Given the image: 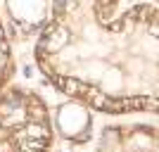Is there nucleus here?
<instances>
[{"mask_svg":"<svg viewBox=\"0 0 159 152\" xmlns=\"http://www.w3.org/2000/svg\"><path fill=\"white\" fill-rule=\"evenodd\" d=\"M52 81L64 93H69V95H86V98H93L95 93H98L95 88L86 86V83H81V81H76V79H62V76H55L52 74Z\"/></svg>","mask_w":159,"mask_h":152,"instance_id":"1","label":"nucleus"},{"mask_svg":"<svg viewBox=\"0 0 159 152\" xmlns=\"http://www.w3.org/2000/svg\"><path fill=\"white\" fill-rule=\"evenodd\" d=\"M17 136H19V138H26V140H48V128L40 124V121L38 124L33 121V124H29L26 128H21Z\"/></svg>","mask_w":159,"mask_h":152,"instance_id":"2","label":"nucleus"},{"mask_svg":"<svg viewBox=\"0 0 159 152\" xmlns=\"http://www.w3.org/2000/svg\"><path fill=\"white\" fill-rule=\"evenodd\" d=\"M64 12H66V0H55V14L62 17Z\"/></svg>","mask_w":159,"mask_h":152,"instance_id":"3","label":"nucleus"},{"mask_svg":"<svg viewBox=\"0 0 159 152\" xmlns=\"http://www.w3.org/2000/svg\"><path fill=\"white\" fill-rule=\"evenodd\" d=\"M29 112H31V117H33V119H36V121H43V114H45V112H43V107H36V105H33L31 107V109H29Z\"/></svg>","mask_w":159,"mask_h":152,"instance_id":"4","label":"nucleus"},{"mask_svg":"<svg viewBox=\"0 0 159 152\" xmlns=\"http://www.w3.org/2000/svg\"><path fill=\"white\" fill-rule=\"evenodd\" d=\"M150 33L159 38V21H152V24H150Z\"/></svg>","mask_w":159,"mask_h":152,"instance_id":"5","label":"nucleus"},{"mask_svg":"<svg viewBox=\"0 0 159 152\" xmlns=\"http://www.w3.org/2000/svg\"><path fill=\"white\" fill-rule=\"evenodd\" d=\"M0 38H5V31H2V26H0Z\"/></svg>","mask_w":159,"mask_h":152,"instance_id":"6","label":"nucleus"}]
</instances>
